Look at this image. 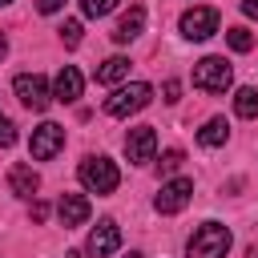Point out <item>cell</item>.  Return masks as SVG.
Listing matches in <instances>:
<instances>
[{"mask_svg": "<svg viewBox=\"0 0 258 258\" xmlns=\"http://www.w3.org/2000/svg\"><path fill=\"white\" fill-rule=\"evenodd\" d=\"M189 258H226V250H230V230L222 226V222H202L198 230H194V238H189Z\"/></svg>", "mask_w": 258, "mask_h": 258, "instance_id": "1", "label": "cell"}, {"mask_svg": "<svg viewBox=\"0 0 258 258\" xmlns=\"http://www.w3.org/2000/svg\"><path fill=\"white\" fill-rule=\"evenodd\" d=\"M77 173H81V185H85L89 194H113V189L121 185V169H117L109 157H85Z\"/></svg>", "mask_w": 258, "mask_h": 258, "instance_id": "2", "label": "cell"}, {"mask_svg": "<svg viewBox=\"0 0 258 258\" xmlns=\"http://www.w3.org/2000/svg\"><path fill=\"white\" fill-rule=\"evenodd\" d=\"M194 85L202 93H226L234 85V69L226 64V56H206L194 64Z\"/></svg>", "mask_w": 258, "mask_h": 258, "instance_id": "3", "label": "cell"}, {"mask_svg": "<svg viewBox=\"0 0 258 258\" xmlns=\"http://www.w3.org/2000/svg\"><path fill=\"white\" fill-rule=\"evenodd\" d=\"M149 97H153V89H149L145 81H133V85L117 89L113 97H105V113H109V117H129V113H141V109L149 105Z\"/></svg>", "mask_w": 258, "mask_h": 258, "instance_id": "4", "label": "cell"}, {"mask_svg": "<svg viewBox=\"0 0 258 258\" xmlns=\"http://www.w3.org/2000/svg\"><path fill=\"white\" fill-rule=\"evenodd\" d=\"M12 89H16L20 105L32 109V113H44V109L52 105V89H48V81H44L40 73H20V77L12 81Z\"/></svg>", "mask_w": 258, "mask_h": 258, "instance_id": "5", "label": "cell"}, {"mask_svg": "<svg viewBox=\"0 0 258 258\" xmlns=\"http://www.w3.org/2000/svg\"><path fill=\"white\" fill-rule=\"evenodd\" d=\"M60 149H64V125H56V121H44V125H36V129H32L28 153H32L36 161H48V157H56Z\"/></svg>", "mask_w": 258, "mask_h": 258, "instance_id": "6", "label": "cell"}, {"mask_svg": "<svg viewBox=\"0 0 258 258\" xmlns=\"http://www.w3.org/2000/svg\"><path fill=\"white\" fill-rule=\"evenodd\" d=\"M189 198H194V181L189 177H173V181H165L157 189L153 206H157V214H181L189 206Z\"/></svg>", "mask_w": 258, "mask_h": 258, "instance_id": "7", "label": "cell"}, {"mask_svg": "<svg viewBox=\"0 0 258 258\" xmlns=\"http://www.w3.org/2000/svg\"><path fill=\"white\" fill-rule=\"evenodd\" d=\"M218 32V8H189L181 16V36L185 40H210Z\"/></svg>", "mask_w": 258, "mask_h": 258, "instance_id": "8", "label": "cell"}, {"mask_svg": "<svg viewBox=\"0 0 258 258\" xmlns=\"http://www.w3.org/2000/svg\"><path fill=\"white\" fill-rule=\"evenodd\" d=\"M153 149H157V133H153V125H137V129H129V137H125V153H129L133 165L153 161Z\"/></svg>", "mask_w": 258, "mask_h": 258, "instance_id": "9", "label": "cell"}, {"mask_svg": "<svg viewBox=\"0 0 258 258\" xmlns=\"http://www.w3.org/2000/svg\"><path fill=\"white\" fill-rule=\"evenodd\" d=\"M117 246H121V226H117L113 218H101L97 230L89 234V254H93V258H105V254H113Z\"/></svg>", "mask_w": 258, "mask_h": 258, "instance_id": "10", "label": "cell"}, {"mask_svg": "<svg viewBox=\"0 0 258 258\" xmlns=\"http://www.w3.org/2000/svg\"><path fill=\"white\" fill-rule=\"evenodd\" d=\"M56 214H60V226H64V230L85 226V222H89V198H85V194H60Z\"/></svg>", "mask_w": 258, "mask_h": 258, "instance_id": "11", "label": "cell"}, {"mask_svg": "<svg viewBox=\"0 0 258 258\" xmlns=\"http://www.w3.org/2000/svg\"><path fill=\"white\" fill-rule=\"evenodd\" d=\"M81 89H85V77H81L73 64H64V69L56 73V81H52V97L64 101V105H73V101L81 97Z\"/></svg>", "mask_w": 258, "mask_h": 258, "instance_id": "12", "label": "cell"}, {"mask_svg": "<svg viewBox=\"0 0 258 258\" xmlns=\"http://www.w3.org/2000/svg\"><path fill=\"white\" fill-rule=\"evenodd\" d=\"M141 28H145V8L141 4H133L121 20H117V28H113V40L117 44H129L133 36H141Z\"/></svg>", "mask_w": 258, "mask_h": 258, "instance_id": "13", "label": "cell"}, {"mask_svg": "<svg viewBox=\"0 0 258 258\" xmlns=\"http://www.w3.org/2000/svg\"><path fill=\"white\" fill-rule=\"evenodd\" d=\"M8 185H12L16 198H32V194L40 189V177H36L32 165H12V169H8Z\"/></svg>", "mask_w": 258, "mask_h": 258, "instance_id": "14", "label": "cell"}, {"mask_svg": "<svg viewBox=\"0 0 258 258\" xmlns=\"http://www.w3.org/2000/svg\"><path fill=\"white\" fill-rule=\"evenodd\" d=\"M226 137H230V125H226V117H210V121L198 129V141H202L206 149H218V145H226Z\"/></svg>", "mask_w": 258, "mask_h": 258, "instance_id": "15", "label": "cell"}, {"mask_svg": "<svg viewBox=\"0 0 258 258\" xmlns=\"http://www.w3.org/2000/svg\"><path fill=\"white\" fill-rule=\"evenodd\" d=\"M129 77V56H109V60H101V69H97V85H117V81H125Z\"/></svg>", "mask_w": 258, "mask_h": 258, "instance_id": "16", "label": "cell"}, {"mask_svg": "<svg viewBox=\"0 0 258 258\" xmlns=\"http://www.w3.org/2000/svg\"><path fill=\"white\" fill-rule=\"evenodd\" d=\"M234 113L238 117H258V89H238L234 93Z\"/></svg>", "mask_w": 258, "mask_h": 258, "instance_id": "17", "label": "cell"}, {"mask_svg": "<svg viewBox=\"0 0 258 258\" xmlns=\"http://www.w3.org/2000/svg\"><path fill=\"white\" fill-rule=\"evenodd\" d=\"M226 40H230V48H234V52H250V48H254L250 28H242V24H238V28H230V32H226Z\"/></svg>", "mask_w": 258, "mask_h": 258, "instance_id": "18", "label": "cell"}, {"mask_svg": "<svg viewBox=\"0 0 258 258\" xmlns=\"http://www.w3.org/2000/svg\"><path fill=\"white\" fill-rule=\"evenodd\" d=\"M56 32H60V40H64L69 48H77V44H81V20H64Z\"/></svg>", "mask_w": 258, "mask_h": 258, "instance_id": "19", "label": "cell"}, {"mask_svg": "<svg viewBox=\"0 0 258 258\" xmlns=\"http://www.w3.org/2000/svg\"><path fill=\"white\" fill-rule=\"evenodd\" d=\"M81 8H85V16H109L117 8V0H81Z\"/></svg>", "mask_w": 258, "mask_h": 258, "instance_id": "20", "label": "cell"}, {"mask_svg": "<svg viewBox=\"0 0 258 258\" xmlns=\"http://www.w3.org/2000/svg\"><path fill=\"white\" fill-rule=\"evenodd\" d=\"M181 161H185V153H181V149H165V153H161V161H157V165H161V173H173V169H177V165H181Z\"/></svg>", "mask_w": 258, "mask_h": 258, "instance_id": "21", "label": "cell"}, {"mask_svg": "<svg viewBox=\"0 0 258 258\" xmlns=\"http://www.w3.org/2000/svg\"><path fill=\"white\" fill-rule=\"evenodd\" d=\"M12 141H16V125H12V121L0 113V149H8Z\"/></svg>", "mask_w": 258, "mask_h": 258, "instance_id": "22", "label": "cell"}, {"mask_svg": "<svg viewBox=\"0 0 258 258\" xmlns=\"http://www.w3.org/2000/svg\"><path fill=\"white\" fill-rule=\"evenodd\" d=\"M28 218H32V222H44V218H48V206H44V202H32Z\"/></svg>", "mask_w": 258, "mask_h": 258, "instance_id": "23", "label": "cell"}, {"mask_svg": "<svg viewBox=\"0 0 258 258\" xmlns=\"http://www.w3.org/2000/svg\"><path fill=\"white\" fill-rule=\"evenodd\" d=\"M64 8V0H36V12H56Z\"/></svg>", "mask_w": 258, "mask_h": 258, "instance_id": "24", "label": "cell"}, {"mask_svg": "<svg viewBox=\"0 0 258 258\" xmlns=\"http://www.w3.org/2000/svg\"><path fill=\"white\" fill-rule=\"evenodd\" d=\"M161 93H165V101H177V93H181V85H177V81H165V89H161Z\"/></svg>", "mask_w": 258, "mask_h": 258, "instance_id": "25", "label": "cell"}, {"mask_svg": "<svg viewBox=\"0 0 258 258\" xmlns=\"http://www.w3.org/2000/svg\"><path fill=\"white\" fill-rule=\"evenodd\" d=\"M242 12L246 16H258V0H242Z\"/></svg>", "mask_w": 258, "mask_h": 258, "instance_id": "26", "label": "cell"}, {"mask_svg": "<svg viewBox=\"0 0 258 258\" xmlns=\"http://www.w3.org/2000/svg\"><path fill=\"white\" fill-rule=\"evenodd\" d=\"M4 52H8V40H4V36H0V56H4Z\"/></svg>", "mask_w": 258, "mask_h": 258, "instance_id": "27", "label": "cell"}, {"mask_svg": "<svg viewBox=\"0 0 258 258\" xmlns=\"http://www.w3.org/2000/svg\"><path fill=\"white\" fill-rule=\"evenodd\" d=\"M125 258H145V254H137V250H129V254H125Z\"/></svg>", "mask_w": 258, "mask_h": 258, "instance_id": "28", "label": "cell"}, {"mask_svg": "<svg viewBox=\"0 0 258 258\" xmlns=\"http://www.w3.org/2000/svg\"><path fill=\"white\" fill-rule=\"evenodd\" d=\"M4 4H12V0H0V8H4Z\"/></svg>", "mask_w": 258, "mask_h": 258, "instance_id": "29", "label": "cell"}]
</instances>
